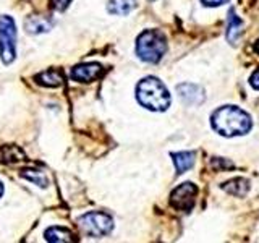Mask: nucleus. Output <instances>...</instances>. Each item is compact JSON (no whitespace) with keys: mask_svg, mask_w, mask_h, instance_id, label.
<instances>
[{"mask_svg":"<svg viewBox=\"0 0 259 243\" xmlns=\"http://www.w3.org/2000/svg\"><path fill=\"white\" fill-rule=\"evenodd\" d=\"M210 124L215 133L227 138L246 135L253 127L249 113L235 105H225V107L217 109L210 117Z\"/></svg>","mask_w":259,"mask_h":243,"instance_id":"nucleus-1","label":"nucleus"},{"mask_svg":"<svg viewBox=\"0 0 259 243\" xmlns=\"http://www.w3.org/2000/svg\"><path fill=\"white\" fill-rule=\"evenodd\" d=\"M136 97L141 105L154 112H164L170 107L172 97L168 89L160 79L148 76L143 78L136 86Z\"/></svg>","mask_w":259,"mask_h":243,"instance_id":"nucleus-2","label":"nucleus"},{"mask_svg":"<svg viewBox=\"0 0 259 243\" xmlns=\"http://www.w3.org/2000/svg\"><path fill=\"white\" fill-rule=\"evenodd\" d=\"M167 51V40L160 31L148 29L136 39V55L143 62L157 63Z\"/></svg>","mask_w":259,"mask_h":243,"instance_id":"nucleus-3","label":"nucleus"},{"mask_svg":"<svg viewBox=\"0 0 259 243\" xmlns=\"http://www.w3.org/2000/svg\"><path fill=\"white\" fill-rule=\"evenodd\" d=\"M0 59L10 65L16 59V24L12 16H0Z\"/></svg>","mask_w":259,"mask_h":243,"instance_id":"nucleus-4","label":"nucleus"},{"mask_svg":"<svg viewBox=\"0 0 259 243\" xmlns=\"http://www.w3.org/2000/svg\"><path fill=\"white\" fill-rule=\"evenodd\" d=\"M79 229L86 233L88 237L101 238L109 235L113 229V221L112 217L104 214V213H88L78 219Z\"/></svg>","mask_w":259,"mask_h":243,"instance_id":"nucleus-5","label":"nucleus"},{"mask_svg":"<svg viewBox=\"0 0 259 243\" xmlns=\"http://www.w3.org/2000/svg\"><path fill=\"white\" fill-rule=\"evenodd\" d=\"M196 194H198L196 186H194L191 182H185L182 185H178L172 191V194H170V205H172V208H175L177 211L188 213V211H191V208L194 206Z\"/></svg>","mask_w":259,"mask_h":243,"instance_id":"nucleus-6","label":"nucleus"},{"mask_svg":"<svg viewBox=\"0 0 259 243\" xmlns=\"http://www.w3.org/2000/svg\"><path fill=\"white\" fill-rule=\"evenodd\" d=\"M177 93L180 96V99L188 105H199L204 102V97H206L204 89L198 85H193V83L178 85Z\"/></svg>","mask_w":259,"mask_h":243,"instance_id":"nucleus-7","label":"nucleus"},{"mask_svg":"<svg viewBox=\"0 0 259 243\" xmlns=\"http://www.w3.org/2000/svg\"><path fill=\"white\" fill-rule=\"evenodd\" d=\"M102 75V67L99 63H83L76 65L71 70V78L79 83H91Z\"/></svg>","mask_w":259,"mask_h":243,"instance_id":"nucleus-8","label":"nucleus"},{"mask_svg":"<svg viewBox=\"0 0 259 243\" xmlns=\"http://www.w3.org/2000/svg\"><path fill=\"white\" fill-rule=\"evenodd\" d=\"M172 159L177 169V174H185L186 170H190L194 164V152L190 151H180V152H172Z\"/></svg>","mask_w":259,"mask_h":243,"instance_id":"nucleus-9","label":"nucleus"},{"mask_svg":"<svg viewBox=\"0 0 259 243\" xmlns=\"http://www.w3.org/2000/svg\"><path fill=\"white\" fill-rule=\"evenodd\" d=\"M241 32H243V23L238 16L235 15V12L230 10L229 12V24H227V40H229L230 44H235L240 39Z\"/></svg>","mask_w":259,"mask_h":243,"instance_id":"nucleus-10","label":"nucleus"},{"mask_svg":"<svg viewBox=\"0 0 259 243\" xmlns=\"http://www.w3.org/2000/svg\"><path fill=\"white\" fill-rule=\"evenodd\" d=\"M24 28H26L32 34H39V32H47L52 28V20L46 18V16H29L24 21Z\"/></svg>","mask_w":259,"mask_h":243,"instance_id":"nucleus-11","label":"nucleus"},{"mask_svg":"<svg viewBox=\"0 0 259 243\" xmlns=\"http://www.w3.org/2000/svg\"><path fill=\"white\" fill-rule=\"evenodd\" d=\"M44 237L47 241H52V243L75 241V235H73L68 229H63V227H51V229L46 230Z\"/></svg>","mask_w":259,"mask_h":243,"instance_id":"nucleus-12","label":"nucleus"},{"mask_svg":"<svg viewBox=\"0 0 259 243\" xmlns=\"http://www.w3.org/2000/svg\"><path fill=\"white\" fill-rule=\"evenodd\" d=\"M222 190L233 194V196H245L249 191V180H246V178H233V180L222 185Z\"/></svg>","mask_w":259,"mask_h":243,"instance_id":"nucleus-13","label":"nucleus"},{"mask_svg":"<svg viewBox=\"0 0 259 243\" xmlns=\"http://www.w3.org/2000/svg\"><path fill=\"white\" fill-rule=\"evenodd\" d=\"M36 81L39 85L47 86V88H57L63 85V75L59 70H46L42 73H39L36 76Z\"/></svg>","mask_w":259,"mask_h":243,"instance_id":"nucleus-14","label":"nucleus"},{"mask_svg":"<svg viewBox=\"0 0 259 243\" xmlns=\"http://www.w3.org/2000/svg\"><path fill=\"white\" fill-rule=\"evenodd\" d=\"M136 7V0H110L107 10L112 15H128Z\"/></svg>","mask_w":259,"mask_h":243,"instance_id":"nucleus-15","label":"nucleus"},{"mask_svg":"<svg viewBox=\"0 0 259 243\" xmlns=\"http://www.w3.org/2000/svg\"><path fill=\"white\" fill-rule=\"evenodd\" d=\"M21 177L32 182L37 186H42V188H46L49 185V178L46 177V174L40 172V170H36V169H24L21 172Z\"/></svg>","mask_w":259,"mask_h":243,"instance_id":"nucleus-16","label":"nucleus"},{"mask_svg":"<svg viewBox=\"0 0 259 243\" xmlns=\"http://www.w3.org/2000/svg\"><path fill=\"white\" fill-rule=\"evenodd\" d=\"M5 151L8 154L0 151V157H2L0 160H4V162H18L24 157V154L18 148H15V146H5Z\"/></svg>","mask_w":259,"mask_h":243,"instance_id":"nucleus-17","label":"nucleus"},{"mask_svg":"<svg viewBox=\"0 0 259 243\" xmlns=\"http://www.w3.org/2000/svg\"><path fill=\"white\" fill-rule=\"evenodd\" d=\"M70 2L71 0H52V7L55 8V10H65Z\"/></svg>","mask_w":259,"mask_h":243,"instance_id":"nucleus-18","label":"nucleus"},{"mask_svg":"<svg viewBox=\"0 0 259 243\" xmlns=\"http://www.w3.org/2000/svg\"><path fill=\"white\" fill-rule=\"evenodd\" d=\"M201 2L204 7H219V5L227 4L229 0H201Z\"/></svg>","mask_w":259,"mask_h":243,"instance_id":"nucleus-19","label":"nucleus"},{"mask_svg":"<svg viewBox=\"0 0 259 243\" xmlns=\"http://www.w3.org/2000/svg\"><path fill=\"white\" fill-rule=\"evenodd\" d=\"M249 85L253 86L254 89H259V68L251 75V78H249Z\"/></svg>","mask_w":259,"mask_h":243,"instance_id":"nucleus-20","label":"nucleus"},{"mask_svg":"<svg viewBox=\"0 0 259 243\" xmlns=\"http://www.w3.org/2000/svg\"><path fill=\"white\" fill-rule=\"evenodd\" d=\"M4 194V185H2V182H0V196Z\"/></svg>","mask_w":259,"mask_h":243,"instance_id":"nucleus-21","label":"nucleus"},{"mask_svg":"<svg viewBox=\"0 0 259 243\" xmlns=\"http://www.w3.org/2000/svg\"><path fill=\"white\" fill-rule=\"evenodd\" d=\"M256 51L259 52V40H257V43H256Z\"/></svg>","mask_w":259,"mask_h":243,"instance_id":"nucleus-22","label":"nucleus"}]
</instances>
